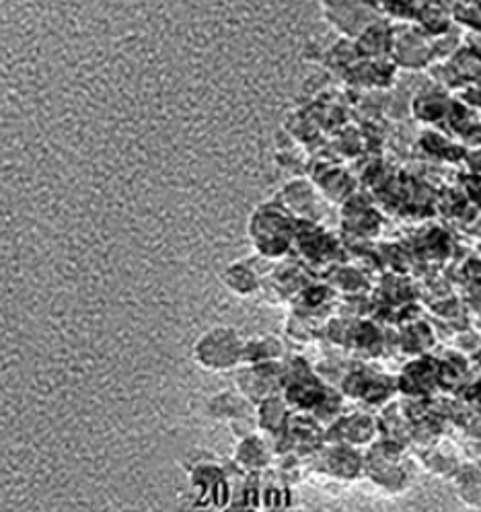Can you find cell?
<instances>
[{"instance_id":"obj_10","label":"cell","mask_w":481,"mask_h":512,"mask_svg":"<svg viewBox=\"0 0 481 512\" xmlns=\"http://www.w3.org/2000/svg\"><path fill=\"white\" fill-rule=\"evenodd\" d=\"M255 408L251 401L241 391H220L214 395L208 404V416L222 420V422H235L241 418H249V410Z\"/></svg>"},{"instance_id":"obj_2","label":"cell","mask_w":481,"mask_h":512,"mask_svg":"<svg viewBox=\"0 0 481 512\" xmlns=\"http://www.w3.org/2000/svg\"><path fill=\"white\" fill-rule=\"evenodd\" d=\"M245 340L237 327L214 325L196 340L194 362L210 373H227L243 364Z\"/></svg>"},{"instance_id":"obj_7","label":"cell","mask_w":481,"mask_h":512,"mask_svg":"<svg viewBox=\"0 0 481 512\" xmlns=\"http://www.w3.org/2000/svg\"><path fill=\"white\" fill-rule=\"evenodd\" d=\"M272 449L266 438L253 434L241 436V441L235 449V463L249 473H259L270 467L272 463Z\"/></svg>"},{"instance_id":"obj_1","label":"cell","mask_w":481,"mask_h":512,"mask_svg":"<svg viewBox=\"0 0 481 512\" xmlns=\"http://www.w3.org/2000/svg\"><path fill=\"white\" fill-rule=\"evenodd\" d=\"M247 231L259 258L280 260L294 247L299 227L282 202H266L253 210Z\"/></svg>"},{"instance_id":"obj_12","label":"cell","mask_w":481,"mask_h":512,"mask_svg":"<svg viewBox=\"0 0 481 512\" xmlns=\"http://www.w3.org/2000/svg\"><path fill=\"white\" fill-rule=\"evenodd\" d=\"M455 486L459 498L469 506H481V465H463L457 469Z\"/></svg>"},{"instance_id":"obj_13","label":"cell","mask_w":481,"mask_h":512,"mask_svg":"<svg viewBox=\"0 0 481 512\" xmlns=\"http://www.w3.org/2000/svg\"><path fill=\"white\" fill-rule=\"evenodd\" d=\"M222 480H225V473H222L214 465H198L190 471V482H192L194 490H198L200 498H204V496L220 498L216 494L222 486H225V482Z\"/></svg>"},{"instance_id":"obj_8","label":"cell","mask_w":481,"mask_h":512,"mask_svg":"<svg viewBox=\"0 0 481 512\" xmlns=\"http://www.w3.org/2000/svg\"><path fill=\"white\" fill-rule=\"evenodd\" d=\"M331 430L338 432L336 438H333V443L360 447V445H368L370 441H373L377 424L366 414H352V416L338 418V422H333Z\"/></svg>"},{"instance_id":"obj_5","label":"cell","mask_w":481,"mask_h":512,"mask_svg":"<svg viewBox=\"0 0 481 512\" xmlns=\"http://www.w3.org/2000/svg\"><path fill=\"white\" fill-rule=\"evenodd\" d=\"M364 471H368L375 484L393 492L401 490L407 480V473L399 461L397 449L389 451L387 447H381L377 455H370L368 459H364Z\"/></svg>"},{"instance_id":"obj_6","label":"cell","mask_w":481,"mask_h":512,"mask_svg":"<svg viewBox=\"0 0 481 512\" xmlns=\"http://www.w3.org/2000/svg\"><path fill=\"white\" fill-rule=\"evenodd\" d=\"M290 418H292L290 404H288L286 397L282 393L272 395V397L264 399L262 404L255 406L257 428L264 430L266 436L280 438L286 432Z\"/></svg>"},{"instance_id":"obj_3","label":"cell","mask_w":481,"mask_h":512,"mask_svg":"<svg viewBox=\"0 0 481 512\" xmlns=\"http://www.w3.org/2000/svg\"><path fill=\"white\" fill-rule=\"evenodd\" d=\"M280 364L282 362L243 364V371L237 375V391H241L253 406L282 393L284 369Z\"/></svg>"},{"instance_id":"obj_9","label":"cell","mask_w":481,"mask_h":512,"mask_svg":"<svg viewBox=\"0 0 481 512\" xmlns=\"http://www.w3.org/2000/svg\"><path fill=\"white\" fill-rule=\"evenodd\" d=\"M262 280L264 276L259 274L251 260L233 262L227 266L225 272H222V282H225V286L237 297L255 295V292L262 288Z\"/></svg>"},{"instance_id":"obj_11","label":"cell","mask_w":481,"mask_h":512,"mask_svg":"<svg viewBox=\"0 0 481 512\" xmlns=\"http://www.w3.org/2000/svg\"><path fill=\"white\" fill-rule=\"evenodd\" d=\"M284 356V344L272 336H257L245 340L243 350V364H266V362H280ZM241 364V367H243Z\"/></svg>"},{"instance_id":"obj_4","label":"cell","mask_w":481,"mask_h":512,"mask_svg":"<svg viewBox=\"0 0 481 512\" xmlns=\"http://www.w3.org/2000/svg\"><path fill=\"white\" fill-rule=\"evenodd\" d=\"M317 469L325 475H333L340 480H354L356 475L364 471V457L356 451V447L344 443H331L317 457Z\"/></svg>"}]
</instances>
